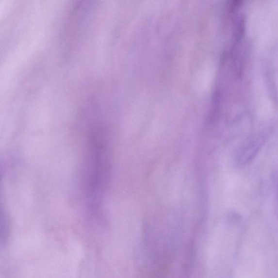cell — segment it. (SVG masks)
<instances>
[{
    "mask_svg": "<svg viewBox=\"0 0 278 278\" xmlns=\"http://www.w3.org/2000/svg\"><path fill=\"white\" fill-rule=\"evenodd\" d=\"M211 70H202L197 77L196 81V86L198 90H206L209 86L210 80H211Z\"/></svg>",
    "mask_w": 278,
    "mask_h": 278,
    "instance_id": "cell-1",
    "label": "cell"
},
{
    "mask_svg": "<svg viewBox=\"0 0 278 278\" xmlns=\"http://www.w3.org/2000/svg\"><path fill=\"white\" fill-rule=\"evenodd\" d=\"M246 20L244 15H241L237 19L235 24L234 37L235 42L239 43L244 37L245 32Z\"/></svg>",
    "mask_w": 278,
    "mask_h": 278,
    "instance_id": "cell-2",
    "label": "cell"
},
{
    "mask_svg": "<svg viewBox=\"0 0 278 278\" xmlns=\"http://www.w3.org/2000/svg\"><path fill=\"white\" fill-rule=\"evenodd\" d=\"M244 0H231L230 9L232 13L238 11L242 7Z\"/></svg>",
    "mask_w": 278,
    "mask_h": 278,
    "instance_id": "cell-3",
    "label": "cell"
}]
</instances>
